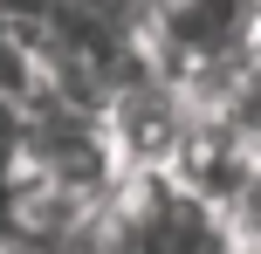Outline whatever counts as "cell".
I'll list each match as a JSON object with an SVG mask.
<instances>
[{
    "instance_id": "2",
    "label": "cell",
    "mask_w": 261,
    "mask_h": 254,
    "mask_svg": "<svg viewBox=\"0 0 261 254\" xmlns=\"http://www.w3.org/2000/svg\"><path fill=\"white\" fill-rule=\"evenodd\" d=\"M0 172H7V165H0Z\"/></svg>"
},
{
    "instance_id": "1",
    "label": "cell",
    "mask_w": 261,
    "mask_h": 254,
    "mask_svg": "<svg viewBox=\"0 0 261 254\" xmlns=\"http://www.w3.org/2000/svg\"><path fill=\"white\" fill-rule=\"evenodd\" d=\"M0 254H41V247H28V241H0Z\"/></svg>"
}]
</instances>
